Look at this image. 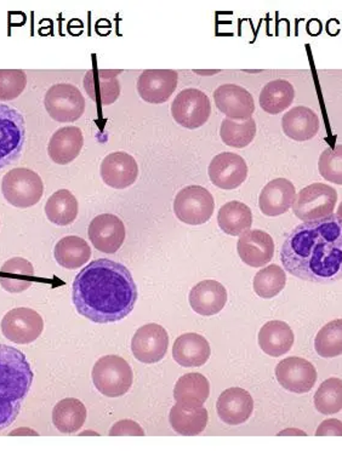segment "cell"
Here are the masks:
<instances>
[{
  "instance_id": "obj_1",
  "label": "cell",
  "mask_w": 342,
  "mask_h": 458,
  "mask_svg": "<svg viewBox=\"0 0 342 458\" xmlns=\"http://www.w3.org/2000/svg\"><path fill=\"white\" fill-rule=\"evenodd\" d=\"M280 261L290 275L306 282L341 280L342 221L338 215L296 225L284 242Z\"/></svg>"
},
{
  "instance_id": "obj_2",
  "label": "cell",
  "mask_w": 342,
  "mask_h": 458,
  "mask_svg": "<svg viewBox=\"0 0 342 458\" xmlns=\"http://www.w3.org/2000/svg\"><path fill=\"white\" fill-rule=\"evenodd\" d=\"M72 300L81 317L98 324L115 323L134 310L138 286L122 263L97 259L75 276Z\"/></svg>"
},
{
  "instance_id": "obj_3",
  "label": "cell",
  "mask_w": 342,
  "mask_h": 458,
  "mask_svg": "<svg viewBox=\"0 0 342 458\" xmlns=\"http://www.w3.org/2000/svg\"><path fill=\"white\" fill-rule=\"evenodd\" d=\"M34 374L26 355L0 344V430L12 426L32 387Z\"/></svg>"
},
{
  "instance_id": "obj_4",
  "label": "cell",
  "mask_w": 342,
  "mask_h": 458,
  "mask_svg": "<svg viewBox=\"0 0 342 458\" xmlns=\"http://www.w3.org/2000/svg\"><path fill=\"white\" fill-rule=\"evenodd\" d=\"M95 388L109 398H118L132 388L134 375L128 361L118 355H105L95 362L91 372Z\"/></svg>"
},
{
  "instance_id": "obj_5",
  "label": "cell",
  "mask_w": 342,
  "mask_h": 458,
  "mask_svg": "<svg viewBox=\"0 0 342 458\" xmlns=\"http://www.w3.org/2000/svg\"><path fill=\"white\" fill-rule=\"evenodd\" d=\"M2 193L13 207L27 208L42 199L44 184L36 171L16 167L3 176Z\"/></svg>"
},
{
  "instance_id": "obj_6",
  "label": "cell",
  "mask_w": 342,
  "mask_h": 458,
  "mask_svg": "<svg viewBox=\"0 0 342 458\" xmlns=\"http://www.w3.org/2000/svg\"><path fill=\"white\" fill-rule=\"evenodd\" d=\"M337 201L338 192L333 187L326 183H312L297 194L293 211L301 221H318L333 215Z\"/></svg>"
},
{
  "instance_id": "obj_7",
  "label": "cell",
  "mask_w": 342,
  "mask_h": 458,
  "mask_svg": "<svg viewBox=\"0 0 342 458\" xmlns=\"http://www.w3.org/2000/svg\"><path fill=\"white\" fill-rule=\"evenodd\" d=\"M25 142V118L16 108L0 104V169L21 157Z\"/></svg>"
},
{
  "instance_id": "obj_8",
  "label": "cell",
  "mask_w": 342,
  "mask_h": 458,
  "mask_svg": "<svg viewBox=\"0 0 342 458\" xmlns=\"http://www.w3.org/2000/svg\"><path fill=\"white\" fill-rule=\"evenodd\" d=\"M215 200L213 194L201 186H188L176 194L174 213L184 224L201 225L213 216Z\"/></svg>"
},
{
  "instance_id": "obj_9",
  "label": "cell",
  "mask_w": 342,
  "mask_h": 458,
  "mask_svg": "<svg viewBox=\"0 0 342 458\" xmlns=\"http://www.w3.org/2000/svg\"><path fill=\"white\" fill-rule=\"evenodd\" d=\"M47 112L55 122L73 123L84 114L85 100L73 84H55L44 98Z\"/></svg>"
},
{
  "instance_id": "obj_10",
  "label": "cell",
  "mask_w": 342,
  "mask_h": 458,
  "mask_svg": "<svg viewBox=\"0 0 342 458\" xmlns=\"http://www.w3.org/2000/svg\"><path fill=\"white\" fill-rule=\"evenodd\" d=\"M171 114L177 124L186 129H198L209 121L210 100L203 91L188 88L177 94L171 105Z\"/></svg>"
},
{
  "instance_id": "obj_11",
  "label": "cell",
  "mask_w": 342,
  "mask_h": 458,
  "mask_svg": "<svg viewBox=\"0 0 342 458\" xmlns=\"http://www.w3.org/2000/svg\"><path fill=\"white\" fill-rule=\"evenodd\" d=\"M0 327L4 337L13 344H30L42 335L44 320L36 310L20 307L5 314Z\"/></svg>"
},
{
  "instance_id": "obj_12",
  "label": "cell",
  "mask_w": 342,
  "mask_h": 458,
  "mask_svg": "<svg viewBox=\"0 0 342 458\" xmlns=\"http://www.w3.org/2000/svg\"><path fill=\"white\" fill-rule=\"evenodd\" d=\"M276 378L286 391L305 394L316 385L317 371L306 359L290 357L277 365Z\"/></svg>"
},
{
  "instance_id": "obj_13",
  "label": "cell",
  "mask_w": 342,
  "mask_h": 458,
  "mask_svg": "<svg viewBox=\"0 0 342 458\" xmlns=\"http://www.w3.org/2000/svg\"><path fill=\"white\" fill-rule=\"evenodd\" d=\"M169 347L167 330L158 324H147L136 331L132 340L134 357L143 364H156L166 357Z\"/></svg>"
},
{
  "instance_id": "obj_14",
  "label": "cell",
  "mask_w": 342,
  "mask_h": 458,
  "mask_svg": "<svg viewBox=\"0 0 342 458\" xmlns=\"http://www.w3.org/2000/svg\"><path fill=\"white\" fill-rule=\"evenodd\" d=\"M208 174L215 187L232 191L245 182L248 165L241 156L225 152L214 157L209 164Z\"/></svg>"
},
{
  "instance_id": "obj_15",
  "label": "cell",
  "mask_w": 342,
  "mask_h": 458,
  "mask_svg": "<svg viewBox=\"0 0 342 458\" xmlns=\"http://www.w3.org/2000/svg\"><path fill=\"white\" fill-rule=\"evenodd\" d=\"M88 234L97 250L115 254L125 241V225L115 215L102 214L90 222Z\"/></svg>"
},
{
  "instance_id": "obj_16",
  "label": "cell",
  "mask_w": 342,
  "mask_h": 458,
  "mask_svg": "<svg viewBox=\"0 0 342 458\" xmlns=\"http://www.w3.org/2000/svg\"><path fill=\"white\" fill-rule=\"evenodd\" d=\"M218 111L232 121H249L255 111L254 98L251 92L235 84H225L214 92Z\"/></svg>"
},
{
  "instance_id": "obj_17",
  "label": "cell",
  "mask_w": 342,
  "mask_h": 458,
  "mask_svg": "<svg viewBox=\"0 0 342 458\" xmlns=\"http://www.w3.org/2000/svg\"><path fill=\"white\" fill-rule=\"evenodd\" d=\"M179 81V74L173 70H146L140 74L138 92L147 104L160 105L169 100Z\"/></svg>"
},
{
  "instance_id": "obj_18",
  "label": "cell",
  "mask_w": 342,
  "mask_h": 458,
  "mask_svg": "<svg viewBox=\"0 0 342 458\" xmlns=\"http://www.w3.org/2000/svg\"><path fill=\"white\" fill-rule=\"evenodd\" d=\"M102 181L115 190H124L138 180L139 166L134 157L125 152H113L105 157L100 166Z\"/></svg>"
},
{
  "instance_id": "obj_19",
  "label": "cell",
  "mask_w": 342,
  "mask_h": 458,
  "mask_svg": "<svg viewBox=\"0 0 342 458\" xmlns=\"http://www.w3.org/2000/svg\"><path fill=\"white\" fill-rule=\"evenodd\" d=\"M239 259L252 268H261L272 261L275 255V242L271 235L260 229L245 232L238 239Z\"/></svg>"
},
{
  "instance_id": "obj_20",
  "label": "cell",
  "mask_w": 342,
  "mask_h": 458,
  "mask_svg": "<svg viewBox=\"0 0 342 458\" xmlns=\"http://www.w3.org/2000/svg\"><path fill=\"white\" fill-rule=\"evenodd\" d=\"M218 415L226 425H243L251 419L254 411V400L245 389L234 387L226 389L218 396Z\"/></svg>"
},
{
  "instance_id": "obj_21",
  "label": "cell",
  "mask_w": 342,
  "mask_h": 458,
  "mask_svg": "<svg viewBox=\"0 0 342 458\" xmlns=\"http://www.w3.org/2000/svg\"><path fill=\"white\" fill-rule=\"evenodd\" d=\"M122 70H90L85 74L83 85L85 91L95 104L105 107L118 100L121 95V84L117 80Z\"/></svg>"
},
{
  "instance_id": "obj_22",
  "label": "cell",
  "mask_w": 342,
  "mask_h": 458,
  "mask_svg": "<svg viewBox=\"0 0 342 458\" xmlns=\"http://www.w3.org/2000/svg\"><path fill=\"white\" fill-rule=\"evenodd\" d=\"M295 199L296 190L292 181L279 177L263 187L259 197V207L266 216L277 217L290 210Z\"/></svg>"
},
{
  "instance_id": "obj_23",
  "label": "cell",
  "mask_w": 342,
  "mask_h": 458,
  "mask_svg": "<svg viewBox=\"0 0 342 458\" xmlns=\"http://www.w3.org/2000/svg\"><path fill=\"white\" fill-rule=\"evenodd\" d=\"M191 309L201 317L220 313L227 303V290L217 280H203L191 290Z\"/></svg>"
},
{
  "instance_id": "obj_24",
  "label": "cell",
  "mask_w": 342,
  "mask_h": 458,
  "mask_svg": "<svg viewBox=\"0 0 342 458\" xmlns=\"http://www.w3.org/2000/svg\"><path fill=\"white\" fill-rule=\"evenodd\" d=\"M83 145L84 136L80 128L64 126L51 136L47 153L54 163L67 165L81 155Z\"/></svg>"
},
{
  "instance_id": "obj_25",
  "label": "cell",
  "mask_w": 342,
  "mask_h": 458,
  "mask_svg": "<svg viewBox=\"0 0 342 458\" xmlns=\"http://www.w3.org/2000/svg\"><path fill=\"white\" fill-rule=\"evenodd\" d=\"M210 344L200 334H184L176 338L173 346V358L184 368L203 367L210 358Z\"/></svg>"
},
{
  "instance_id": "obj_26",
  "label": "cell",
  "mask_w": 342,
  "mask_h": 458,
  "mask_svg": "<svg viewBox=\"0 0 342 458\" xmlns=\"http://www.w3.org/2000/svg\"><path fill=\"white\" fill-rule=\"evenodd\" d=\"M282 128L289 139L305 142L317 135L321 123L316 112L305 106H299L283 115Z\"/></svg>"
},
{
  "instance_id": "obj_27",
  "label": "cell",
  "mask_w": 342,
  "mask_h": 458,
  "mask_svg": "<svg viewBox=\"0 0 342 458\" xmlns=\"http://www.w3.org/2000/svg\"><path fill=\"white\" fill-rule=\"evenodd\" d=\"M294 333L292 327L282 320H272L266 323L260 330L258 342L263 353L272 358L288 353L293 348Z\"/></svg>"
},
{
  "instance_id": "obj_28",
  "label": "cell",
  "mask_w": 342,
  "mask_h": 458,
  "mask_svg": "<svg viewBox=\"0 0 342 458\" xmlns=\"http://www.w3.org/2000/svg\"><path fill=\"white\" fill-rule=\"evenodd\" d=\"M210 394V384L203 375L186 374L177 379L174 398L177 404L188 409L201 408Z\"/></svg>"
},
{
  "instance_id": "obj_29",
  "label": "cell",
  "mask_w": 342,
  "mask_h": 458,
  "mask_svg": "<svg viewBox=\"0 0 342 458\" xmlns=\"http://www.w3.org/2000/svg\"><path fill=\"white\" fill-rule=\"evenodd\" d=\"M218 225L224 233L231 237H238L251 231L252 213L251 208L241 201L234 200L226 203L218 210Z\"/></svg>"
},
{
  "instance_id": "obj_30",
  "label": "cell",
  "mask_w": 342,
  "mask_h": 458,
  "mask_svg": "<svg viewBox=\"0 0 342 458\" xmlns=\"http://www.w3.org/2000/svg\"><path fill=\"white\" fill-rule=\"evenodd\" d=\"M87 421V408L81 400L66 398L55 405L53 422L57 430L64 434L78 432Z\"/></svg>"
},
{
  "instance_id": "obj_31",
  "label": "cell",
  "mask_w": 342,
  "mask_h": 458,
  "mask_svg": "<svg viewBox=\"0 0 342 458\" xmlns=\"http://www.w3.org/2000/svg\"><path fill=\"white\" fill-rule=\"evenodd\" d=\"M294 98H295V90L288 81H269L262 88L260 94V107L269 114L277 115L292 106Z\"/></svg>"
},
{
  "instance_id": "obj_32",
  "label": "cell",
  "mask_w": 342,
  "mask_h": 458,
  "mask_svg": "<svg viewBox=\"0 0 342 458\" xmlns=\"http://www.w3.org/2000/svg\"><path fill=\"white\" fill-rule=\"evenodd\" d=\"M207 409H188L180 404L171 408L169 421L177 434L184 437H194L201 434L208 425Z\"/></svg>"
},
{
  "instance_id": "obj_33",
  "label": "cell",
  "mask_w": 342,
  "mask_h": 458,
  "mask_svg": "<svg viewBox=\"0 0 342 458\" xmlns=\"http://www.w3.org/2000/svg\"><path fill=\"white\" fill-rule=\"evenodd\" d=\"M91 249L81 237L70 235L61 239L54 249V258L66 269L81 268L90 259Z\"/></svg>"
},
{
  "instance_id": "obj_34",
  "label": "cell",
  "mask_w": 342,
  "mask_h": 458,
  "mask_svg": "<svg viewBox=\"0 0 342 458\" xmlns=\"http://www.w3.org/2000/svg\"><path fill=\"white\" fill-rule=\"evenodd\" d=\"M78 200L68 190H60L47 199L46 215L51 224L64 227L78 216Z\"/></svg>"
},
{
  "instance_id": "obj_35",
  "label": "cell",
  "mask_w": 342,
  "mask_h": 458,
  "mask_svg": "<svg viewBox=\"0 0 342 458\" xmlns=\"http://www.w3.org/2000/svg\"><path fill=\"white\" fill-rule=\"evenodd\" d=\"M0 285L5 292L19 293L26 292L32 285V280L17 278V276H33L34 269L32 263L26 259L13 258L6 261L0 268Z\"/></svg>"
},
{
  "instance_id": "obj_36",
  "label": "cell",
  "mask_w": 342,
  "mask_h": 458,
  "mask_svg": "<svg viewBox=\"0 0 342 458\" xmlns=\"http://www.w3.org/2000/svg\"><path fill=\"white\" fill-rule=\"evenodd\" d=\"M286 285V275L278 265H269L256 273L254 292L261 299H273L283 292Z\"/></svg>"
},
{
  "instance_id": "obj_37",
  "label": "cell",
  "mask_w": 342,
  "mask_h": 458,
  "mask_svg": "<svg viewBox=\"0 0 342 458\" xmlns=\"http://www.w3.org/2000/svg\"><path fill=\"white\" fill-rule=\"evenodd\" d=\"M222 142L234 148H244L251 145L256 136V123L251 118L249 121L237 122L226 118L220 128Z\"/></svg>"
},
{
  "instance_id": "obj_38",
  "label": "cell",
  "mask_w": 342,
  "mask_h": 458,
  "mask_svg": "<svg viewBox=\"0 0 342 458\" xmlns=\"http://www.w3.org/2000/svg\"><path fill=\"white\" fill-rule=\"evenodd\" d=\"M314 408L321 415H335L342 410V379L328 378L317 389Z\"/></svg>"
},
{
  "instance_id": "obj_39",
  "label": "cell",
  "mask_w": 342,
  "mask_h": 458,
  "mask_svg": "<svg viewBox=\"0 0 342 458\" xmlns=\"http://www.w3.org/2000/svg\"><path fill=\"white\" fill-rule=\"evenodd\" d=\"M314 350L321 358H337L342 354V319L321 327L314 338Z\"/></svg>"
},
{
  "instance_id": "obj_40",
  "label": "cell",
  "mask_w": 342,
  "mask_h": 458,
  "mask_svg": "<svg viewBox=\"0 0 342 458\" xmlns=\"http://www.w3.org/2000/svg\"><path fill=\"white\" fill-rule=\"evenodd\" d=\"M318 170L324 180L342 186V145L328 147L321 152Z\"/></svg>"
},
{
  "instance_id": "obj_41",
  "label": "cell",
  "mask_w": 342,
  "mask_h": 458,
  "mask_svg": "<svg viewBox=\"0 0 342 458\" xmlns=\"http://www.w3.org/2000/svg\"><path fill=\"white\" fill-rule=\"evenodd\" d=\"M27 75L21 70H0V101H13L25 90Z\"/></svg>"
},
{
  "instance_id": "obj_42",
  "label": "cell",
  "mask_w": 342,
  "mask_h": 458,
  "mask_svg": "<svg viewBox=\"0 0 342 458\" xmlns=\"http://www.w3.org/2000/svg\"><path fill=\"white\" fill-rule=\"evenodd\" d=\"M109 436L143 437L145 436V432H143V429L140 427L139 423L132 421V420H123V421L115 423V425L109 429Z\"/></svg>"
},
{
  "instance_id": "obj_43",
  "label": "cell",
  "mask_w": 342,
  "mask_h": 458,
  "mask_svg": "<svg viewBox=\"0 0 342 458\" xmlns=\"http://www.w3.org/2000/svg\"><path fill=\"white\" fill-rule=\"evenodd\" d=\"M342 437V422L337 419H329L321 423L318 427L316 437Z\"/></svg>"
},
{
  "instance_id": "obj_44",
  "label": "cell",
  "mask_w": 342,
  "mask_h": 458,
  "mask_svg": "<svg viewBox=\"0 0 342 458\" xmlns=\"http://www.w3.org/2000/svg\"><path fill=\"white\" fill-rule=\"evenodd\" d=\"M337 215H338V218H340V220L342 221V203L340 205H338Z\"/></svg>"
}]
</instances>
